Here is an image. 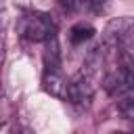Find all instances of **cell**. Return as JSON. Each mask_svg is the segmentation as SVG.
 <instances>
[{
  "label": "cell",
  "mask_w": 134,
  "mask_h": 134,
  "mask_svg": "<svg viewBox=\"0 0 134 134\" xmlns=\"http://www.w3.org/2000/svg\"><path fill=\"white\" fill-rule=\"evenodd\" d=\"M134 44V17H115L103 31V46L111 50H130Z\"/></svg>",
  "instance_id": "1"
},
{
  "label": "cell",
  "mask_w": 134,
  "mask_h": 134,
  "mask_svg": "<svg viewBox=\"0 0 134 134\" xmlns=\"http://www.w3.org/2000/svg\"><path fill=\"white\" fill-rule=\"evenodd\" d=\"M19 31L23 38L31 40V42H48L50 38H54V23L48 15L44 13H29L21 19L19 23Z\"/></svg>",
  "instance_id": "2"
},
{
  "label": "cell",
  "mask_w": 134,
  "mask_h": 134,
  "mask_svg": "<svg viewBox=\"0 0 134 134\" xmlns=\"http://www.w3.org/2000/svg\"><path fill=\"white\" fill-rule=\"evenodd\" d=\"M94 94V75L86 73L84 69L69 82V88H67V98L69 103L73 105H82V103H88Z\"/></svg>",
  "instance_id": "3"
},
{
  "label": "cell",
  "mask_w": 134,
  "mask_h": 134,
  "mask_svg": "<svg viewBox=\"0 0 134 134\" xmlns=\"http://www.w3.org/2000/svg\"><path fill=\"white\" fill-rule=\"evenodd\" d=\"M44 90L57 98H67V88H69V82L63 77V73L59 69H46L44 71Z\"/></svg>",
  "instance_id": "4"
},
{
  "label": "cell",
  "mask_w": 134,
  "mask_h": 134,
  "mask_svg": "<svg viewBox=\"0 0 134 134\" xmlns=\"http://www.w3.org/2000/svg\"><path fill=\"white\" fill-rule=\"evenodd\" d=\"M94 36V27L90 25V23H75L71 29H69V40H71V44H84V42H88L90 38Z\"/></svg>",
  "instance_id": "5"
},
{
  "label": "cell",
  "mask_w": 134,
  "mask_h": 134,
  "mask_svg": "<svg viewBox=\"0 0 134 134\" xmlns=\"http://www.w3.org/2000/svg\"><path fill=\"white\" fill-rule=\"evenodd\" d=\"M44 67H46V69H59V42H57V36L46 42Z\"/></svg>",
  "instance_id": "6"
},
{
  "label": "cell",
  "mask_w": 134,
  "mask_h": 134,
  "mask_svg": "<svg viewBox=\"0 0 134 134\" xmlns=\"http://www.w3.org/2000/svg\"><path fill=\"white\" fill-rule=\"evenodd\" d=\"M105 4H107V0H82V4H80V13L96 15V13L105 10Z\"/></svg>",
  "instance_id": "7"
},
{
  "label": "cell",
  "mask_w": 134,
  "mask_h": 134,
  "mask_svg": "<svg viewBox=\"0 0 134 134\" xmlns=\"http://www.w3.org/2000/svg\"><path fill=\"white\" fill-rule=\"evenodd\" d=\"M59 2H61V6H63V8L80 13V4H82V0H59Z\"/></svg>",
  "instance_id": "8"
},
{
  "label": "cell",
  "mask_w": 134,
  "mask_h": 134,
  "mask_svg": "<svg viewBox=\"0 0 134 134\" xmlns=\"http://www.w3.org/2000/svg\"><path fill=\"white\" fill-rule=\"evenodd\" d=\"M124 115H126V117H128L130 121H134V103H132V105H130V107H128V109L124 111Z\"/></svg>",
  "instance_id": "9"
},
{
  "label": "cell",
  "mask_w": 134,
  "mask_h": 134,
  "mask_svg": "<svg viewBox=\"0 0 134 134\" xmlns=\"http://www.w3.org/2000/svg\"><path fill=\"white\" fill-rule=\"evenodd\" d=\"M111 134H128V132H111Z\"/></svg>",
  "instance_id": "10"
},
{
  "label": "cell",
  "mask_w": 134,
  "mask_h": 134,
  "mask_svg": "<svg viewBox=\"0 0 134 134\" xmlns=\"http://www.w3.org/2000/svg\"><path fill=\"white\" fill-rule=\"evenodd\" d=\"M15 134H17V132H15ZM19 134H31V132H27V130H25V132H19Z\"/></svg>",
  "instance_id": "11"
},
{
  "label": "cell",
  "mask_w": 134,
  "mask_h": 134,
  "mask_svg": "<svg viewBox=\"0 0 134 134\" xmlns=\"http://www.w3.org/2000/svg\"><path fill=\"white\" fill-rule=\"evenodd\" d=\"M73 134H80V132H73Z\"/></svg>",
  "instance_id": "12"
}]
</instances>
